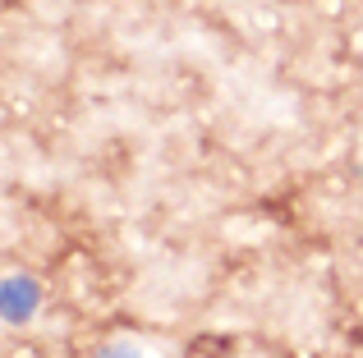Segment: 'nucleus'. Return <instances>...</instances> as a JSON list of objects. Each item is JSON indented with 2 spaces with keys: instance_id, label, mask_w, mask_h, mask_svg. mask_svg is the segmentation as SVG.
<instances>
[{
  "instance_id": "nucleus-1",
  "label": "nucleus",
  "mask_w": 363,
  "mask_h": 358,
  "mask_svg": "<svg viewBox=\"0 0 363 358\" xmlns=\"http://www.w3.org/2000/svg\"><path fill=\"white\" fill-rule=\"evenodd\" d=\"M37 308H42V285H37L33 276L14 271V276L0 280V322L23 326V322L37 317Z\"/></svg>"
},
{
  "instance_id": "nucleus-2",
  "label": "nucleus",
  "mask_w": 363,
  "mask_h": 358,
  "mask_svg": "<svg viewBox=\"0 0 363 358\" xmlns=\"http://www.w3.org/2000/svg\"><path fill=\"white\" fill-rule=\"evenodd\" d=\"M92 358H143L133 345H124V340H116V345H101V350H92Z\"/></svg>"
}]
</instances>
